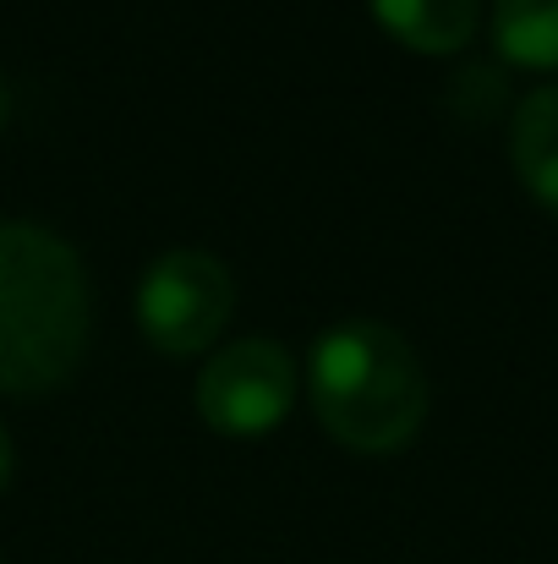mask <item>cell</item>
<instances>
[{
	"label": "cell",
	"mask_w": 558,
	"mask_h": 564,
	"mask_svg": "<svg viewBox=\"0 0 558 564\" xmlns=\"http://www.w3.org/2000/svg\"><path fill=\"white\" fill-rule=\"evenodd\" d=\"M88 351V274L72 241L0 219V394H44Z\"/></svg>",
	"instance_id": "obj_1"
},
{
	"label": "cell",
	"mask_w": 558,
	"mask_h": 564,
	"mask_svg": "<svg viewBox=\"0 0 558 564\" xmlns=\"http://www.w3.org/2000/svg\"><path fill=\"white\" fill-rule=\"evenodd\" d=\"M324 433L357 455H394L427 422V368L405 335L372 318L335 324L307 362Z\"/></svg>",
	"instance_id": "obj_2"
},
{
	"label": "cell",
	"mask_w": 558,
	"mask_h": 564,
	"mask_svg": "<svg viewBox=\"0 0 558 564\" xmlns=\"http://www.w3.org/2000/svg\"><path fill=\"white\" fill-rule=\"evenodd\" d=\"M236 313V280L219 258L176 247L149 263L138 280V324L154 351L165 357H197L219 340V329Z\"/></svg>",
	"instance_id": "obj_3"
},
{
	"label": "cell",
	"mask_w": 558,
	"mask_h": 564,
	"mask_svg": "<svg viewBox=\"0 0 558 564\" xmlns=\"http://www.w3.org/2000/svg\"><path fill=\"white\" fill-rule=\"evenodd\" d=\"M302 389V368L280 340H230L197 373V416L225 438L274 433Z\"/></svg>",
	"instance_id": "obj_4"
},
{
	"label": "cell",
	"mask_w": 558,
	"mask_h": 564,
	"mask_svg": "<svg viewBox=\"0 0 558 564\" xmlns=\"http://www.w3.org/2000/svg\"><path fill=\"white\" fill-rule=\"evenodd\" d=\"M378 28L416 55H455L477 39V0H368Z\"/></svg>",
	"instance_id": "obj_5"
},
{
	"label": "cell",
	"mask_w": 558,
	"mask_h": 564,
	"mask_svg": "<svg viewBox=\"0 0 558 564\" xmlns=\"http://www.w3.org/2000/svg\"><path fill=\"white\" fill-rule=\"evenodd\" d=\"M510 165L521 187L558 214V83L526 94L510 116Z\"/></svg>",
	"instance_id": "obj_6"
},
{
	"label": "cell",
	"mask_w": 558,
	"mask_h": 564,
	"mask_svg": "<svg viewBox=\"0 0 558 564\" xmlns=\"http://www.w3.org/2000/svg\"><path fill=\"white\" fill-rule=\"evenodd\" d=\"M493 44L515 66L558 72V0H493Z\"/></svg>",
	"instance_id": "obj_7"
},
{
	"label": "cell",
	"mask_w": 558,
	"mask_h": 564,
	"mask_svg": "<svg viewBox=\"0 0 558 564\" xmlns=\"http://www.w3.org/2000/svg\"><path fill=\"white\" fill-rule=\"evenodd\" d=\"M11 482V433L0 427V488Z\"/></svg>",
	"instance_id": "obj_8"
},
{
	"label": "cell",
	"mask_w": 558,
	"mask_h": 564,
	"mask_svg": "<svg viewBox=\"0 0 558 564\" xmlns=\"http://www.w3.org/2000/svg\"><path fill=\"white\" fill-rule=\"evenodd\" d=\"M6 110H11V88H6V77H0V127H6Z\"/></svg>",
	"instance_id": "obj_9"
}]
</instances>
